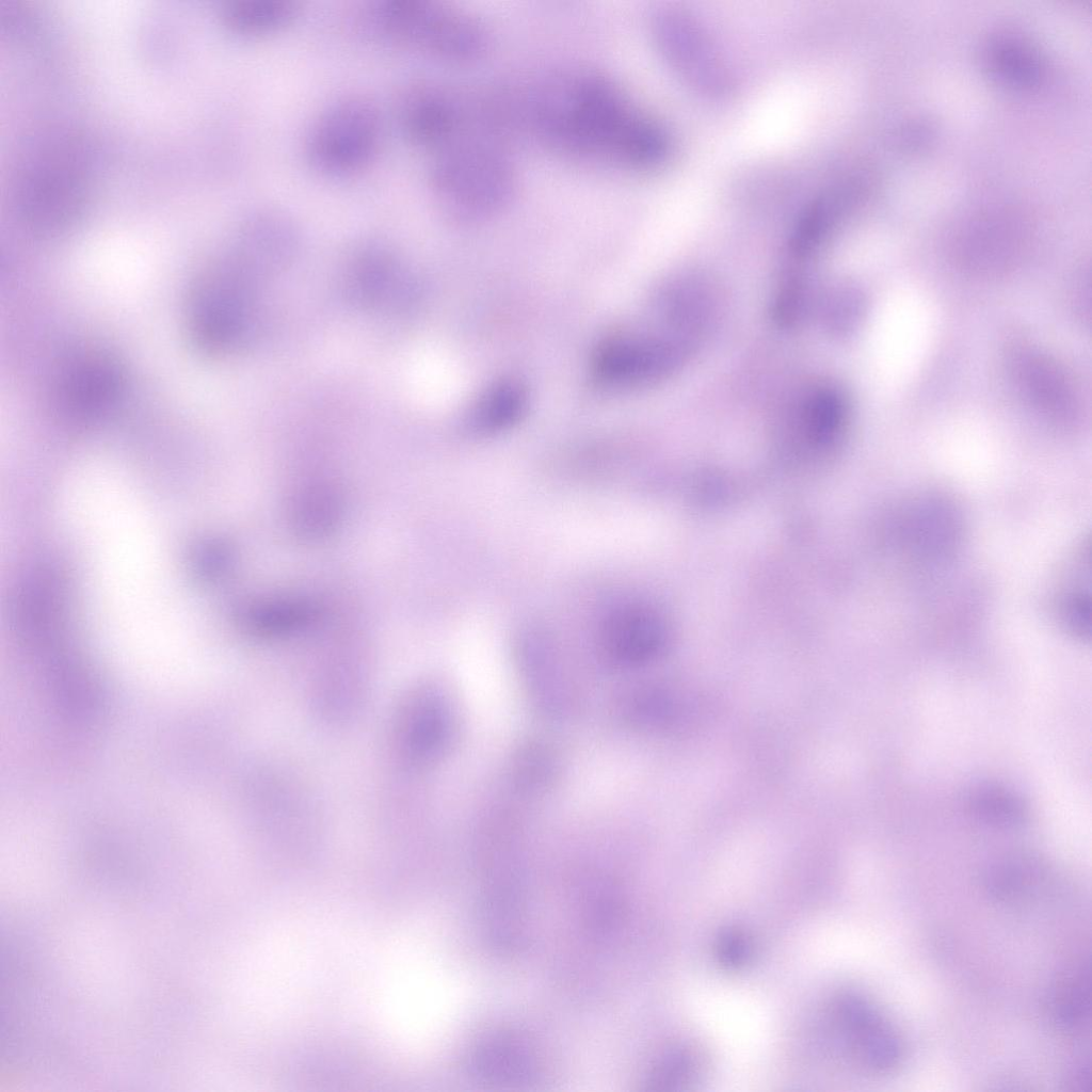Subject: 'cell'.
Listing matches in <instances>:
<instances>
[{"label":"cell","instance_id":"cell-9","mask_svg":"<svg viewBox=\"0 0 1092 1092\" xmlns=\"http://www.w3.org/2000/svg\"><path fill=\"white\" fill-rule=\"evenodd\" d=\"M836 1015L862 1066L885 1073L899 1064L902 1045L898 1034L865 997L856 994L841 996L836 1005Z\"/></svg>","mask_w":1092,"mask_h":1092},{"label":"cell","instance_id":"cell-5","mask_svg":"<svg viewBox=\"0 0 1092 1092\" xmlns=\"http://www.w3.org/2000/svg\"><path fill=\"white\" fill-rule=\"evenodd\" d=\"M250 320L248 294L235 272L218 268L198 280L190 298L188 326L199 349L219 353L239 344Z\"/></svg>","mask_w":1092,"mask_h":1092},{"label":"cell","instance_id":"cell-22","mask_svg":"<svg viewBox=\"0 0 1092 1092\" xmlns=\"http://www.w3.org/2000/svg\"><path fill=\"white\" fill-rule=\"evenodd\" d=\"M750 954L751 944L742 931L728 930L720 937L718 956L723 965L737 968L748 962Z\"/></svg>","mask_w":1092,"mask_h":1092},{"label":"cell","instance_id":"cell-13","mask_svg":"<svg viewBox=\"0 0 1092 1092\" xmlns=\"http://www.w3.org/2000/svg\"><path fill=\"white\" fill-rule=\"evenodd\" d=\"M967 805L980 821L996 828H1018L1028 818V807L1023 798L996 783L975 785L967 794Z\"/></svg>","mask_w":1092,"mask_h":1092},{"label":"cell","instance_id":"cell-10","mask_svg":"<svg viewBox=\"0 0 1092 1092\" xmlns=\"http://www.w3.org/2000/svg\"><path fill=\"white\" fill-rule=\"evenodd\" d=\"M397 740L407 757L431 759L447 746L452 729V711L447 698L434 688H422L408 696L397 719Z\"/></svg>","mask_w":1092,"mask_h":1092},{"label":"cell","instance_id":"cell-14","mask_svg":"<svg viewBox=\"0 0 1092 1092\" xmlns=\"http://www.w3.org/2000/svg\"><path fill=\"white\" fill-rule=\"evenodd\" d=\"M526 402L521 385L511 380L500 381L479 398L471 412V422L480 431H500L518 420Z\"/></svg>","mask_w":1092,"mask_h":1092},{"label":"cell","instance_id":"cell-19","mask_svg":"<svg viewBox=\"0 0 1092 1092\" xmlns=\"http://www.w3.org/2000/svg\"><path fill=\"white\" fill-rule=\"evenodd\" d=\"M314 609L299 601H278L254 608L247 622L261 635H278L296 629L311 620Z\"/></svg>","mask_w":1092,"mask_h":1092},{"label":"cell","instance_id":"cell-1","mask_svg":"<svg viewBox=\"0 0 1092 1092\" xmlns=\"http://www.w3.org/2000/svg\"><path fill=\"white\" fill-rule=\"evenodd\" d=\"M531 113L548 145L582 161L645 170L662 163L670 151L665 130L597 74L552 81L536 95Z\"/></svg>","mask_w":1092,"mask_h":1092},{"label":"cell","instance_id":"cell-12","mask_svg":"<svg viewBox=\"0 0 1092 1092\" xmlns=\"http://www.w3.org/2000/svg\"><path fill=\"white\" fill-rule=\"evenodd\" d=\"M299 13L295 0H231L224 5L222 17L234 33L267 36L290 26Z\"/></svg>","mask_w":1092,"mask_h":1092},{"label":"cell","instance_id":"cell-11","mask_svg":"<svg viewBox=\"0 0 1092 1092\" xmlns=\"http://www.w3.org/2000/svg\"><path fill=\"white\" fill-rule=\"evenodd\" d=\"M600 644L615 664L632 665L646 660L658 643L656 628L642 611L624 607L612 611L600 628Z\"/></svg>","mask_w":1092,"mask_h":1092},{"label":"cell","instance_id":"cell-7","mask_svg":"<svg viewBox=\"0 0 1092 1092\" xmlns=\"http://www.w3.org/2000/svg\"><path fill=\"white\" fill-rule=\"evenodd\" d=\"M125 374L119 362L101 350L75 355L58 383L61 410L80 421H91L112 410L123 394Z\"/></svg>","mask_w":1092,"mask_h":1092},{"label":"cell","instance_id":"cell-16","mask_svg":"<svg viewBox=\"0 0 1092 1092\" xmlns=\"http://www.w3.org/2000/svg\"><path fill=\"white\" fill-rule=\"evenodd\" d=\"M475 1071L496 1082H519L531 1074L525 1050L509 1041H493L479 1047L472 1060Z\"/></svg>","mask_w":1092,"mask_h":1092},{"label":"cell","instance_id":"cell-4","mask_svg":"<svg viewBox=\"0 0 1092 1092\" xmlns=\"http://www.w3.org/2000/svg\"><path fill=\"white\" fill-rule=\"evenodd\" d=\"M383 118L376 103L362 94L330 102L309 127L304 151L310 166L330 178H351L376 160L383 142Z\"/></svg>","mask_w":1092,"mask_h":1092},{"label":"cell","instance_id":"cell-8","mask_svg":"<svg viewBox=\"0 0 1092 1092\" xmlns=\"http://www.w3.org/2000/svg\"><path fill=\"white\" fill-rule=\"evenodd\" d=\"M680 359V348L669 340L616 335L596 349L593 372L606 386L633 387L664 378L677 368Z\"/></svg>","mask_w":1092,"mask_h":1092},{"label":"cell","instance_id":"cell-20","mask_svg":"<svg viewBox=\"0 0 1092 1092\" xmlns=\"http://www.w3.org/2000/svg\"><path fill=\"white\" fill-rule=\"evenodd\" d=\"M338 517V504L325 491L309 493L296 511V527L305 536H319L330 530Z\"/></svg>","mask_w":1092,"mask_h":1092},{"label":"cell","instance_id":"cell-2","mask_svg":"<svg viewBox=\"0 0 1092 1092\" xmlns=\"http://www.w3.org/2000/svg\"><path fill=\"white\" fill-rule=\"evenodd\" d=\"M431 156L430 187L448 213L464 219L485 218L512 200L515 170L498 129L467 133Z\"/></svg>","mask_w":1092,"mask_h":1092},{"label":"cell","instance_id":"cell-3","mask_svg":"<svg viewBox=\"0 0 1092 1092\" xmlns=\"http://www.w3.org/2000/svg\"><path fill=\"white\" fill-rule=\"evenodd\" d=\"M359 21L385 43L445 63H470L487 47L486 31L475 17L436 0H379Z\"/></svg>","mask_w":1092,"mask_h":1092},{"label":"cell","instance_id":"cell-17","mask_svg":"<svg viewBox=\"0 0 1092 1092\" xmlns=\"http://www.w3.org/2000/svg\"><path fill=\"white\" fill-rule=\"evenodd\" d=\"M992 70L1006 82L1016 85H1031L1041 76L1038 55L1028 46L1013 38L994 42L989 50Z\"/></svg>","mask_w":1092,"mask_h":1092},{"label":"cell","instance_id":"cell-15","mask_svg":"<svg viewBox=\"0 0 1092 1092\" xmlns=\"http://www.w3.org/2000/svg\"><path fill=\"white\" fill-rule=\"evenodd\" d=\"M1080 551L1070 567V574L1058 594V612L1066 628L1075 636L1085 638L1090 632L1089 620V563Z\"/></svg>","mask_w":1092,"mask_h":1092},{"label":"cell","instance_id":"cell-18","mask_svg":"<svg viewBox=\"0 0 1092 1092\" xmlns=\"http://www.w3.org/2000/svg\"><path fill=\"white\" fill-rule=\"evenodd\" d=\"M1090 1009V970L1081 966L1065 977L1056 989L1053 1014L1056 1023L1064 1029H1077L1083 1025Z\"/></svg>","mask_w":1092,"mask_h":1092},{"label":"cell","instance_id":"cell-21","mask_svg":"<svg viewBox=\"0 0 1092 1092\" xmlns=\"http://www.w3.org/2000/svg\"><path fill=\"white\" fill-rule=\"evenodd\" d=\"M516 773L523 784L541 787L550 782L556 762L549 750L537 744H528L517 754Z\"/></svg>","mask_w":1092,"mask_h":1092},{"label":"cell","instance_id":"cell-6","mask_svg":"<svg viewBox=\"0 0 1092 1092\" xmlns=\"http://www.w3.org/2000/svg\"><path fill=\"white\" fill-rule=\"evenodd\" d=\"M477 110L473 101L460 92L419 82L402 92L398 116L407 140L433 154L465 128Z\"/></svg>","mask_w":1092,"mask_h":1092}]
</instances>
